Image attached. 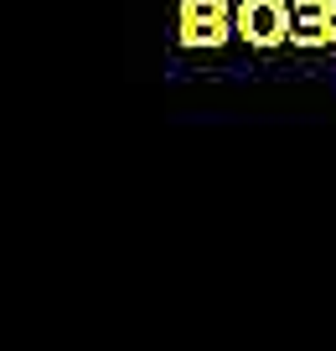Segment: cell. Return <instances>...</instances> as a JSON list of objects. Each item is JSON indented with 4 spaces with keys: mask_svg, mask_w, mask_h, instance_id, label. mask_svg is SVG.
Listing matches in <instances>:
<instances>
[{
    "mask_svg": "<svg viewBox=\"0 0 336 351\" xmlns=\"http://www.w3.org/2000/svg\"><path fill=\"white\" fill-rule=\"evenodd\" d=\"M238 5L233 0H176V42L186 52H217L238 36Z\"/></svg>",
    "mask_w": 336,
    "mask_h": 351,
    "instance_id": "cell-1",
    "label": "cell"
},
{
    "mask_svg": "<svg viewBox=\"0 0 336 351\" xmlns=\"http://www.w3.org/2000/svg\"><path fill=\"white\" fill-rule=\"evenodd\" d=\"M238 42L254 52H274L295 32V5L290 0H238Z\"/></svg>",
    "mask_w": 336,
    "mask_h": 351,
    "instance_id": "cell-2",
    "label": "cell"
},
{
    "mask_svg": "<svg viewBox=\"0 0 336 351\" xmlns=\"http://www.w3.org/2000/svg\"><path fill=\"white\" fill-rule=\"evenodd\" d=\"M290 5H295L290 47H300V52H321V47L336 42V0H290Z\"/></svg>",
    "mask_w": 336,
    "mask_h": 351,
    "instance_id": "cell-3",
    "label": "cell"
}]
</instances>
